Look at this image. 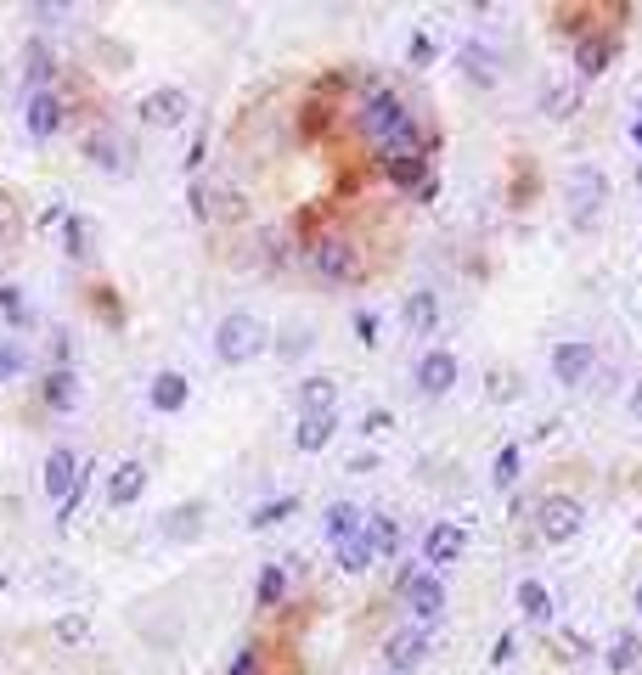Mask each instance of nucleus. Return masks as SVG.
Returning <instances> with one entry per match:
<instances>
[{"label": "nucleus", "instance_id": "1", "mask_svg": "<svg viewBox=\"0 0 642 675\" xmlns=\"http://www.w3.org/2000/svg\"><path fill=\"white\" fill-rule=\"evenodd\" d=\"M355 130L366 135L372 147H378V158H395V152H423V135L412 124V113H405V101L395 90H372L361 101L355 113Z\"/></svg>", "mask_w": 642, "mask_h": 675}, {"label": "nucleus", "instance_id": "2", "mask_svg": "<svg viewBox=\"0 0 642 675\" xmlns=\"http://www.w3.org/2000/svg\"><path fill=\"white\" fill-rule=\"evenodd\" d=\"M564 209H569V225L574 231H592L608 209V175L597 163H574L569 169V186H564Z\"/></svg>", "mask_w": 642, "mask_h": 675}, {"label": "nucleus", "instance_id": "3", "mask_svg": "<svg viewBox=\"0 0 642 675\" xmlns=\"http://www.w3.org/2000/svg\"><path fill=\"white\" fill-rule=\"evenodd\" d=\"M265 349H270V332H265V321L249 316V310H231V316L215 327V355H220V366H249V360H259Z\"/></svg>", "mask_w": 642, "mask_h": 675}, {"label": "nucleus", "instance_id": "4", "mask_svg": "<svg viewBox=\"0 0 642 675\" xmlns=\"http://www.w3.org/2000/svg\"><path fill=\"white\" fill-rule=\"evenodd\" d=\"M304 259H311V270H316L327 287H355L366 277L361 248L350 243V236H316V243L304 248Z\"/></svg>", "mask_w": 642, "mask_h": 675}, {"label": "nucleus", "instance_id": "5", "mask_svg": "<svg viewBox=\"0 0 642 675\" xmlns=\"http://www.w3.org/2000/svg\"><path fill=\"white\" fill-rule=\"evenodd\" d=\"M581 524H586V506L574 501V495L553 490V495L535 501V535L547 540V547H569V540L581 535Z\"/></svg>", "mask_w": 642, "mask_h": 675}, {"label": "nucleus", "instance_id": "6", "mask_svg": "<svg viewBox=\"0 0 642 675\" xmlns=\"http://www.w3.org/2000/svg\"><path fill=\"white\" fill-rule=\"evenodd\" d=\"M395 586H400V602H405V608H412V619H417L423 630H428V625H434L439 614H446V586H439V574H423V568H405V574H400V580H395Z\"/></svg>", "mask_w": 642, "mask_h": 675}, {"label": "nucleus", "instance_id": "7", "mask_svg": "<svg viewBox=\"0 0 642 675\" xmlns=\"http://www.w3.org/2000/svg\"><path fill=\"white\" fill-rule=\"evenodd\" d=\"M135 113H142V124H153V130H175L192 113V96L181 85H158V90L142 96V108H135Z\"/></svg>", "mask_w": 642, "mask_h": 675}, {"label": "nucleus", "instance_id": "8", "mask_svg": "<svg viewBox=\"0 0 642 675\" xmlns=\"http://www.w3.org/2000/svg\"><path fill=\"white\" fill-rule=\"evenodd\" d=\"M592 366H597L592 338H564V344L553 349V383H558V389H574V383L592 378Z\"/></svg>", "mask_w": 642, "mask_h": 675}, {"label": "nucleus", "instance_id": "9", "mask_svg": "<svg viewBox=\"0 0 642 675\" xmlns=\"http://www.w3.org/2000/svg\"><path fill=\"white\" fill-rule=\"evenodd\" d=\"M457 378H462V366H457L451 349H423V355H417V394L439 400V394L457 389Z\"/></svg>", "mask_w": 642, "mask_h": 675}, {"label": "nucleus", "instance_id": "10", "mask_svg": "<svg viewBox=\"0 0 642 675\" xmlns=\"http://www.w3.org/2000/svg\"><path fill=\"white\" fill-rule=\"evenodd\" d=\"M62 119H68V108H62L57 90H28V101H23V130L34 135V142H51V135L62 130Z\"/></svg>", "mask_w": 642, "mask_h": 675}, {"label": "nucleus", "instance_id": "11", "mask_svg": "<svg viewBox=\"0 0 642 675\" xmlns=\"http://www.w3.org/2000/svg\"><path fill=\"white\" fill-rule=\"evenodd\" d=\"M423 659H428V630H423V625H405V630H395V636L384 641V664L400 670V675L417 670Z\"/></svg>", "mask_w": 642, "mask_h": 675}, {"label": "nucleus", "instance_id": "12", "mask_svg": "<svg viewBox=\"0 0 642 675\" xmlns=\"http://www.w3.org/2000/svg\"><path fill=\"white\" fill-rule=\"evenodd\" d=\"M80 467H85V462H80L74 451H68V445H51V456H46V479H40V484H46V495H51L57 506H62L68 495H74Z\"/></svg>", "mask_w": 642, "mask_h": 675}, {"label": "nucleus", "instance_id": "13", "mask_svg": "<svg viewBox=\"0 0 642 675\" xmlns=\"http://www.w3.org/2000/svg\"><path fill=\"white\" fill-rule=\"evenodd\" d=\"M462 552H468V529H462V524H451V518L428 524V535H423V563H457Z\"/></svg>", "mask_w": 642, "mask_h": 675}, {"label": "nucleus", "instance_id": "14", "mask_svg": "<svg viewBox=\"0 0 642 675\" xmlns=\"http://www.w3.org/2000/svg\"><path fill=\"white\" fill-rule=\"evenodd\" d=\"M85 158L101 169V175H130V142L113 135V130H96L85 142Z\"/></svg>", "mask_w": 642, "mask_h": 675}, {"label": "nucleus", "instance_id": "15", "mask_svg": "<svg viewBox=\"0 0 642 675\" xmlns=\"http://www.w3.org/2000/svg\"><path fill=\"white\" fill-rule=\"evenodd\" d=\"M142 490H147V462H119L113 472H108V506H135L142 501Z\"/></svg>", "mask_w": 642, "mask_h": 675}, {"label": "nucleus", "instance_id": "16", "mask_svg": "<svg viewBox=\"0 0 642 675\" xmlns=\"http://www.w3.org/2000/svg\"><path fill=\"white\" fill-rule=\"evenodd\" d=\"M384 175L395 192H428V158L423 152H395L384 158Z\"/></svg>", "mask_w": 642, "mask_h": 675}, {"label": "nucleus", "instance_id": "17", "mask_svg": "<svg viewBox=\"0 0 642 675\" xmlns=\"http://www.w3.org/2000/svg\"><path fill=\"white\" fill-rule=\"evenodd\" d=\"M203 513H209L203 501H181V506H169L163 524H158V535H163V540H197V535H203Z\"/></svg>", "mask_w": 642, "mask_h": 675}, {"label": "nucleus", "instance_id": "18", "mask_svg": "<svg viewBox=\"0 0 642 675\" xmlns=\"http://www.w3.org/2000/svg\"><path fill=\"white\" fill-rule=\"evenodd\" d=\"M186 378H181V371H158V378L147 383V405H153V412H163V417H175L181 412V405H186Z\"/></svg>", "mask_w": 642, "mask_h": 675}, {"label": "nucleus", "instance_id": "19", "mask_svg": "<svg viewBox=\"0 0 642 675\" xmlns=\"http://www.w3.org/2000/svg\"><path fill=\"white\" fill-rule=\"evenodd\" d=\"M457 62H462L468 85H485V90H490V85L501 79V62H496V51H490V46H480V40H468Z\"/></svg>", "mask_w": 642, "mask_h": 675}, {"label": "nucleus", "instance_id": "20", "mask_svg": "<svg viewBox=\"0 0 642 675\" xmlns=\"http://www.w3.org/2000/svg\"><path fill=\"white\" fill-rule=\"evenodd\" d=\"M332 433H338V412H322V417H299V428H293V445H299L304 456H316V451H327V445H332Z\"/></svg>", "mask_w": 642, "mask_h": 675}, {"label": "nucleus", "instance_id": "21", "mask_svg": "<svg viewBox=\"0 0 642 675\" xmlns=\"http://www.w3.org/2000/svg\"><path fill=\"white\" fill-rule=\"evenodd\" d=\"M62 254L74 259V265H85L96 254V225L85 214H62Z\"/></svg>", "mask_w": 642, "mask_h": 675}, {"label": "nucleus", "instance_id": "22", "mask_svg": "<svg viewBox=\"0 0 642 675\" xmlns=\"http://www.w3.org/2000/svg\"><path fill=\"white\" fill-rule=\"evenodd\" d=\"M322 529H327V540L338 547V540H355V535L366 529V513H361L355 501H332V506H327V518H322Z\"/></svg>", "mask_w": 642, "mask_h": 675}, {"label": "nucleus", "instance_id": "23", "mask_svg": "<svg viewBox=\"0 0 642 675\" xmlns=\"http://www.w3.org/2000/svg\"><path fill=\"white\" fill-rule=\"evenodd\" d=\"M51 74H57V51H51V40H40V34H34V40L23 46V79H28L34 90H46Z\"/></svg>", "mask_w": 642, "mask_h": 675}, {"label": "nucleus", "instance_id": "24", "mask_svg": "<svg viewBox=\"0 0 642 675\" xmlns=\"http://www.w3.org/2000/svg\"><path fill=\"white\" fill-rule=\"evenodd\" d=\"M40 394H46L51 412H74V405H80V378H74V366H51Z\"/></svg>", "mask_w": 642, "mask_h": 675}, {"label": "nucleus", "instance_id": "25", "mask_svg": "<svg viewBox=\"0 0 642 675\" xmlns=\"http://www.w3.org/2000/svg\"><path fill=\"white\" fill-rule=\"evenodd\" d=\"M338 412V383L332 378H304L299 383V417H322Z\"/></svg>", "mask_w": 642, "mask_h": 675}, {"label": "nucleus", "instance_id": "26", "mask_svg": "<svg viewBox=\"0 0 642 675\" xmlns=\"http://www.w3.org/2000/svg\"><path fill=\"white\" fill-rule=\"evenodd\" d=\"M405 327H412L417 338H428V332L439 327V298H434L428 287H417V293H405Z\"/></svg>", "mask_w": 642, "mask_h": 675}, {"label": "nucleus", "instance_id": "27", "mask_svg": "<svg viewBox=\"0 0 642 675\" xmlns=\"http://www.w3.org/2000/svg\"><path fill=\"white\" fill-rule=\"evenodd\" d=\"M608 57H615V34H592V40L574 46V68H581L586 79H592V74H603Z\"/></svg>", "mask_w": 642, "mask_h": 675}, {"label": "nucleus", "instance_id": "28", "mask_svg": "<svg viewBox=\"0 0 642 675\" xmlns=\"http://www.w3.org/2000/svg\"><path fill=\"white\" fill-rule=\"evenodd\" d=\"M519 614L530 625H547L553 619V597H547V586H541V580H519Z\"/></svg>", "mask_w": 642, "mask_h": 675}, {"label": "nucleus", "instance_id": "29", "mask_svg": "<svg viewBox=\"0 0 642 675\" xmlns=\"http://www.w3.org/2000/svg\"><path fill=\"white\" fill-rule=\"evenodd\" d=\"M332 557H338V568H344V574H361V568H372V557H378V552H372V540H366V529H361L355 540H338Z\"/></svg>", "mask_w": 642, "mask_h": 675}, {"label": "nucleus", "instance_id": "30", "mask_svg": "<svg viewBox=\"0 0 642 675\" xmlns=\"http://www.w3.org/2000/svg\"><path fill=\"white\" fill-rule=\"evenodd\" d=\"M637 659H642V641H637V630H620L615 641H608V653H603V664L615 670V675L637 670Z\"/></svg>", "mask_w": 642, "mask_h": 675}, {"label": "nucleus", "instance_id": "31", "mask_svg": "<svg viewBox=\"0 0 642 675\" xmlns=\"http://www.w3.org/2000/svg\"><path fill=\"white\" fill-rule=\"evenodd\" d=\"M366 540H372V552H378V557H389V552H400V524L389 513L366 518Z\"/></svg>", "mask_w": 642, "mask_h": 675}, {"label": "nucleus", "instance_id": "32", "mask_svg": "<svg viewBox=\"0 0 642 675\" xmlns=\"http://www.w3.org/2000/svg\"><path fill=\"white\" fill-rule=\"evenodd\" d=\"M282 591H288V568H282V563H265L259 586H254V602H259V608H277Z\"/></svg>", "mask_w": 642, "mask_h": 675}, {"label": "nucleus", "instance_id": "33", "mask_svg": "<svg viewBox=\"0 0 642 675\" xmlns=\"http://www.w3.org/2000/svg\"><path fill=\"white\" fill-rule=\"evenodd\" d=\"M51 636L62 641V648H85V641H90V619H85V614H62V619L51 625Z\"/></svg>", "mask_w": 642, "mask_h": 675}, {"label": "nucleus", "instance_id": "34", "mask_svg": "<svg viewBox=\"0 0 642 675\" xmlns=\"http://www.w3.org/2000/svg\"><path fill=\"white\" fill-rule=\"evenodd\" d=\"M311 349H316V332H311V327H288V332L277 338V355H282V360H299V355H311Z\"/></svg>", "mask_w": 642, "mask_h": 675}, {"label": "nucleus", "instance_id": "35", "mask_svg": "<svg viewBox=\"0 0 642 675\" xmlns=\"http://www.w3.org/2000/svg\"><path fill=\"white\" fill-rule=\"evenodd\" d=\"M293 506H299L293 495H277V501H265V506H254V518H249V524H254V529H270V524H282V518H293Z\"/></svg>", "mask_w": 642, "mask_h": 675}, {"label": "nucleus", "instance_id": "36", "mask_svg": "<svg viewBox=\"0 0 642 675\" xmlns=\"http://www.w3.org/2000/svg\"><path fill=\"white\" fill-rule=\"evenodd\" d=\"M0 316H12V321H23V316H28V304H23V287H17V282L0 287Z\"/></svg>", "mask_w": 642, "mask_h": 675}, {"label": "nucleus", "instance_id": "37", "mask_svg": "<svg viewBox=\"0 0 642 675\" xmlns=\"http://www.w3.org/2000/svg\"><path fill=\"white\" fill-rule=\"evenodd\" d=\"M17 371H23V349H17V338H7V344H0V383L17 378Z\"/></svg>", "mask_w": 642, "mask_h": 675}, {"label": "nucleus", "instance_id": "38", "mask_svg": "<svg viewBox=\"0 0 642 675\" xmlns=\"http://www.w3.org/2000/svg\"><path fill=\"white\" fill-rule=\"evenodd\" d=\"M513 479H519V445H507L496 456V484H513Z\"/></svg>", "mask_w": 642, "mask_h": 675}, {"label": "nucleus", "instance_id": "39", "mask_svg": "<svg viewBox=\"0 0 642 675\" xmlns=\"http://www.w3.org/2000/svg\"><path fill=\"white\" fill-rule=\"evenodd\" d=\"M389 428H395L389 412H366V422H361V433H389Z\"/></svg>", "mask_w": 642, "mask_h": 675}, {"label": "nucleus", "instance_id": "40", "mask_svg": "<svg viewBox=\"0 0 642 675\" xmlns=\"http://www.w3.org/2000/svg\"><path fill=\"white\" fill-rule=\"evenodd\" d=\"M254 670H259V648H243L237 664H231V675H254Z\"/></svg>", "mask_w": 642, "mask_h": 675}, {"label": "nucleus", "instance_id": "41", "mask_svg": "<svg viewBox=\"0 0 642 675\" xmlns=\"http://www.w3.org/2000/svg\"><path fill=\"white\" fill-rule=\"evenodd\" d=\"M355 332H361V344H378V321H372L366 310L355 316Z\"/></svg>", "mask_w": 642, "mask_h": 675}, {"label": "nucleus", "instance_id": "42", "mask_svg": "<svg viewBox=\"0 0 642 675\" xmlns=\"http://www.w3.org/2000/svg\"><path fill=\"white\" fill-rule=\"evenodd\" d=\"M68 355H74V344H68V338H57V344H51V360L68 366Z\"/></svg>", "mask_w": 642, "mask_h": 675}, {"label": "nucleus", "instance_id": "43", "mask_svg": "<svg viewBox=\"0 0 642 675\" xmlns=\"http://www.w3.org/2000/svg\"><path fill=\"white\" fill-rule=\"evenodd\" d=\"M428 57H434V46H428L423 34H417V40H412V62H428Z\"/></svg>", "mask_w": 642, "mask_h": 675}, {"label": "nucleus", "instance_id": "44", "mask_svg": "<svg viewBox=\"0 0 642 675\" xmlns=\"http://www.w3.org/2000/svg\"><path fill=\"white\" fill-rule=\"evenodd\" d=\"M7 243H12V214L0 209V254H7Z\"/></svg>", "mask_w": 642, "mask_h": 675}, {"label": "nucleus", "instance_id": "45", "mask_svg": "<svg viewBox=\"0 0 642 675\" xmlns=\"http://www.w3.org/2000/svg\"><path fill=\"white\" fill-rule=\"evenodd\" d=\"M631 417H637V422H642V383H637V389H631Z\"/></svg>", "mask_w": 642, "mask_h": 675}, {"label": "nucleus", "instance_id": "46", "mask_svg": "<svg viewBox=\"0 0 642 675\" xmlns=\"http://www.w3.org/2000/svg\"><path fill=\"white\" fill-rule=\"evenodd\" d=\"M637 614H642V586H637Z\"/></svg>", "mask_w": 642, "mask_h": 675}, {"label": "nucleus", "instance_id": "47", "mask_svg": "<svg viewBox=\"0 0 642 675\" xmlns=\"http://www.w3.org/2000/svg\"><path fill=\"white\" fill-rule=\"evenodd\" d=\"M637 535H642V518H637Z\"/></svg>", "mask_w": 642, "mask_h": 675}]
</instances>
